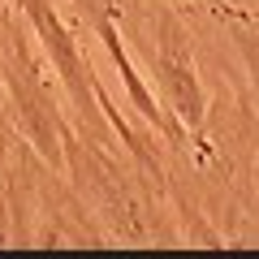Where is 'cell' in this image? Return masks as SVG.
I'll use <instances>...</instances> for the list:
<instances>
[{
  "label": "cell",
  "mask_w": 259,
  "mask_h": 259,
  "mask_svg": "<svg viewBox=\"0 0 259 259\" xmlns=\"http://www.w3.org/2000/svg\"><path fill=\"white\" fill-rule=\"evenodd\" d=\"M0 82L9 95V125L39 151L52 168H65V121L61 104L52 100L44 78V52L18 30V18L0 0Z\"/></svg>",
  "instance_id": "1"
},
{
  "label": "cell",
  "mask_w": 259,
  "mask_h": 259,
  "mask_svg": "<svg viewBox=\"0 0 259 259\" xmlns=\"http://www.w3.org/2000/svg\"><path fill=\"white\" fill-rule=\"evenodd\" d=\"M134 39L143 44L147 74H151V82H156V95H160V104H164V112L186 130V134H190V130H203L207 91H203V78H199V65H194L190 30H186V22L173 13V5L143 0L139 13H134Z\"/></svg>",
  "instance_id": "2"
},
{
  "label": "cell",
  "mask_w": 259,
  "mask_h": 259,
  "mask_svg": "<svg viewBox=\"0 0 259 259\" xmlns=\"http://www.w3.org/2000/svg\"><path fill=\"white\" fill-rule=\"evenodd\" d=\"M18 9H22V18L30 22V35H35L44 61L52 65L56 78H61L65 100H69V108H74V117H78V130H87V143H91L95 151H104V156H117V143H112L117 130H112L108 112H104L100 82H95V74H91V61H87L82 48H78V35L65 26L56 0H18Z\"/></svg>",
  "instance_id": "3"
},
{
  "label": "cell",
  "mask_w": 259,
  "mask_h": 259,
  "mask_svg": "<svg viewBox=\"0 0 259 259\" xmlns=\"http://www.w3.org/2000/svg\"><path fill=\"white\" fill-rule=\"evenodd\" d=\"M87 26L95 30V39L104 44V52H108V61H112V69L121 74V87H125V95H130V104L139 108V117L147 121L151 130H160L173 147H182L186 143V130L177 125L173 117L164 112V104L151 95V87H147V78L134 69V61H130V48L121 44V30H117V9H104V13H91L87 18Z\"/></svg>",
  "instance_id": "4"
},
{
  "label": "cell",
  "mask_w": 259,
  "mask_h": 259,
  "mask_svg": "<svg viewBox=\"0 0 259 259\" xmlns=\"http://www.w3.org/2000/svg\"><path fill=\"white\" fill-rule=\"evenodd\" d=\"M221 18H229L233 48L242 52V65H246L250 82H255V91H259V30H255V26H246V22H238V13H221Z\"/></svg>",
  "instance_id": "5"
},
{
  "label": "cell",
  "mask_w": 259,
  "mask_h": 259,
  "mask_svg": "<svg viewBox=\"0 0 259 259\" xmlns=\"http://www.w3.org/2000/svg\"><path fill=\"white\" fill-rule=\"evenodd\" d=\"M5 238H9V229H5V203H0V246H5Z\"/></svg>",
  "instance_id": "6"
},
{
  "label": "cell",
  "mask_w": 259,
  "mask_h": 259,
  "mask_svg": "<svg viewBox=\"0 0 259 259\" xmlns=\"http://www.w3.org/2000/svg\"><path fill=\"white\" fill-rule=\"evenodd\" d=\"M160 5H177V0H160Z\"/></svg>",
  "instance_id": "7"
}]
</instances>
